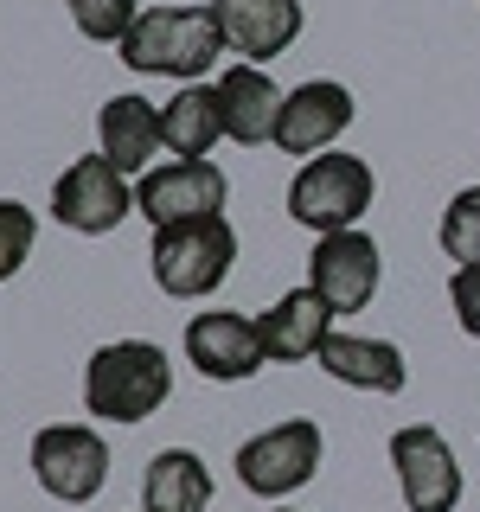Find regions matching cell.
Wrapping results in <instances>:
<instances>
[{"label": "cell", "mask_w": 480, "mask_h": 512, "mask_svg": "<svg viewBox=\"0 0 480 512\" xmlns=\"http://www.w3.org/2000/svg\"><path fill=\"white\" fill-rule=\"evenodd\" d=\"M224 32L212 20V7H141V20L128 26L122 39V64L141 77H180V84H199L218 64Z\"/></svg>", "instance_id": "cell-1"}, {"label": "cell", "mask_w": 480, "mask_h": 512, "mask_svg": "<svg viewBox=\"0 0 480 512\" xmlns=\"http://www.w3.org/2000/svg\"><path fill=\"white\" fill-rule=\"evenodd\" d=\"M173 397V365L154 340H109L84 365V410L103 423H148Z\"/></svg>", "instance_id": "cell-2"}, {"label": "cell", "mask_w": 480, "mask_h": 512, "mask_svg": "<svg viewBox=\"0 0 480 512\" xmlns=\"http://www.w3.org/2000/svg\"><path fill=\"white\" fill-rule=\"evenodd\" d=\"M148 263H154V282L167 288L173 301H199V295H212V288L231 276V263H237V231L224 224V212L186 218V224H160Z\"/></svg>", "instance_id": "cell-3"}, {"label": "cell", "mask_w": 480, "mask_h": 512, "mask_svg": "<svg viewBox=\"0 0 480 512\" xmlns=\"http://www.w3.org/2000/svg\"><path fill=\"white\" fill-rule=\"evenodd\" d=\"M372 212V167L359 154H314L288 186V218L308 231H346Z\"/></svg>", "instance_id": "cell-4"}, {"label": "cell", "mask_w": 480, "mask_h": 512, "mask_svg": "<svg viewBox=\"0 0 480 512\" xmlns=\"http://www.w3.org/2000/svg\"><path fill=\"white\" fill-rule=\"evenodd\" d=\"M320 474V423L295 416V423H276L263 436H250L237 448V480L256 500H288Z\"/></svg>", "instance_id": "cell-5"}, {"label": "cell", "mask_w": 480, "mask_h": 512, "mask_svg": "<svg viewBox=\"0 0 480 512\" xmlns=\"http://www.w3.org/2000/svg\"><path fill=\"white\" fill-rule=\"evenodd\" d=\"M378 276H384V256H378V244L359 231V224H346V231H320V237H314V250H308V288L327 301L333 314L372 308Z\"/></svg>", "instance_id": "cell-6"}, {"label": "cell", "mask_w": 480, "mask_h": 512, "mask_svg": "<svg viewBox=\"0 0 480 512\" xmlns=\"http://www.w3.org/2000/svg\"><path fill=\"white\" fill-rule=\"evenodd\" d=\"M32 474H39V487L52 493V500L84 506L109 480V442L96 436L90 423H52V429L32 436Z\"/></svg>", "instance_id": "cell-7"}, {"label": "cell", "mask_w": 480, "mask_h": 512, "mask_svg": "<svg viewBox=\"0 0 480 512\" xmlns=\"http://www.w3.org/2000/svg\"><path fill=\"white\" fill-rule=\"evenodd\" d=\"M135 212V186H128L122 167H109L103 154H84L58 173L52 186V218L64 231H84V237H103Z\"/></svg>", "instance_id": "cell-8"}, {"label": "cell", "mask_w": 480, "mask_h": 512, "mask_svg": "<svg viewBox=\"0 0 480 512\" xmlns=\"http://www.w3.org/2000/svg\"><path fill=\"white\" fill-rule=\"evenodd\" d=\"M391 468L410 512H455L461 506V461L436 423H410L391 436Z\"/></svg>", "instance_id": "cell-9"}, {"label": "cell", "mask_w": 480, "mask_h": 512, "mask_svg": "<svg viewBox=\"0 0 480 512\" xmlns=\"http://www.w3.org/2000/svg\"><path fill=\"white\" fill-rule=\"evenodd\" d=\"M224 173L212 167L205 154H180V160H167V167H148L135 180V205H141V218L154 224H186V218H212L224 212Z\"/></svg>", "instance_id": "cell-10"}, {"label": "cell", "mask_w": 480, "mask_h": 512, "mask_svg": "<svg viewBox=\"0 0 480 512\" xmlns=\"http://www.w3.org/2000/svg\"><path fill=\"white\" fill-rule=\"evenodd\" d=\"M186 359H192V372L212 378V384H244L269 365V352H263L256 320L231 314V308H205L186 320Z\"/></svg>", "instance_id": "cell-11"}, {"label": "cell", "mask_w": 480, "mask_h": 512, "mask_svg": "<svg viewBox=\"0 0 480 512\" xmlns=\"http://www.w3.org/2000/svg\"><path fill=\"white\" fill-rule=\"evenodd\" d=\"M212 20L244 64H269L301 39V0H212Z\"/></svg>", "instance_id": "cell-12"}, {"label": "cell", "mask_w": 480, "mask_h": 512, "mask_svg": "<svg viewBox=\"0 0 480 512\" xmlns=\"http://www.w3.org/2000/svg\"><path fill=\"white\" fill-rule=\"evenodd\" d=\"M346 122H352V90L346 84H327V77L295 84L282 96V116H276V148L282 154H327L333 141L346 135Z\"/></svg>", "instance_id": "cell-13"}, {"label": "cell", "mask_w": 480, "mask_h": 512, "mask_svg": "<svg viewBox=\"0 0 480 512\" xmlns=\"http://www.w3.org/2000/svg\"><path fill=\"white\" fill-rule=\"evenodd\" d=\"M282 84L263 71V64H231L218 77V103H224V141L237 148H263L276 141V116H282Z\"/></svg>", "instance_id": "cell-14"}, {"label": "cell", "mask_w": 480, "mask_h": 512, "mask_svg": "<svg viewBox=\"0 0 480 512\" xmlns=\"http://www.w3.org/2000/svg\"><path fill=\"white\" fill-rule=\"evenodd\" d=\"M96 148H103L109 167L141 180L154 167V154L167 148L160 141V103H148V96H109L103 116H96Z\"/></svg>", "instance_id": "cell-15"}, {"label": "cell", "mask_w": 480, "mask_h": 512, "mask_svg": "<svg viewBox=\"0 0 480 512\" xmlns=\"http://www.w3.org/2000/svg\"><path fill=\"white\" fill-rule=\"evenodd\" d=\"M320 372L327 378H340L352 384V391H404V378H410V365H404V352H397L391 340H365V333H327L320 340Z\"/></svg>", "instance_id": "cell-16"}, {"label": "cell", "mask_w": 480, "mask_h": 512, "mask_svg": "<svg viewBox=\"0 0 480 512\" xmlns=\"http://www.w3.org/2000/svg\"><path fill=\"white\" fill-rule=\"evenodd\" d=\"M256 333H263V352H269V359H282V365L314 359L320 340L333 333V308L314 295V288H288L276 308L256 314Z\"/></svg>", "instance_id": "cell-17"}, {"label": "cell", "mask_w": 480, "mask_h": 512, "mask_svg": "<svg viewBox=\"0 0 480 512\" xmlns=\"http://www.w3.org/2000/svg\"><path fill=\"white\" fill-rule=\"evenodd\" d=\"M160 141H167V154H212L224 141L218 84H186L180 96H167L160 103Z\"/></svg>", "instance_id": "cell-18"}, {"label": "cell", "mask_w": 480, "mask_h": 512, "mask_svg": "<svg viewBox=\"0 0 480 512\" xmlns=\"http://www.w3.org/2000/svg\"><path fill=\"white\" fill-rule=\"evenodd\" d=\"M141 506L154 512H205L212 506V468L192 448H160L141 480Z\"/></svg>", "instance_id": "cell-19"}, {"label": "cell", "mask_w": 480, "mask_h": 512, "mask_svg": "<svg viewBox=\"0 0 480 512\" xmlns=\"http://www.w3.org/2000/svg\"><path fill=\"white\" fill-rule=\"evenodd\" d=\"M64 7H71V26L84 32V39H96V45H122L128 26L141 20L135 0H64Z\"/></svg>", "instance_id": "cell-20"}, {"label": "cell", "mask_w": 480, "mask_h": 512, "mask_svg": "<svg viewBox=\"0 0 480 512\" xmlns=\"http://www.w3.org/2000/svg\"><path fill=\"white\" fill-rule=\"evenodd\" d=\"M442 250L455 256V263H480V186L455 192L442 212Z\"/></svg>", "instance_id": "cell-21"}, {"label": "cell", "mask_w": 480, "mask_h": 512, "mask_svg": "<svg viewBox=\"0 0 480 512\" xmlns=\"http://www.w3.org/2000/svg\"><path fill=\"white\" fill-rule=\"evenodd\" d=\"M32 237H39V218L20 199H0V282H13L32 256Z\"/></svg>", "instance_id": "cell-22"}, {"label": "cell", "mask_w": 480, "mask_h": 512, "mask_svg": "<svg viewBox=\"0 0 480 512\" xmlns=\"http://www.w3.org/2000/svg\"><path fill=\"white\" fill-rule=\"evenodd\" d=\"M448 308H455V327L480 340V263H455L448 276Z\"/></svg>", "instance_id": "cell-23"}, {"label": "cell", "mask_w": 480, "mask_h": 512, "mask_svg": "<svg viewBox=\"0 0 480 512\" xmlns=\"http://www.w3.org/2000/svg\"><path fill=\"white\" fill-rule=\"evenodd\" d=\"M148 512H154V506H148Z\"/></svg>", "instance_id": "cell-24"}]
</instances>
